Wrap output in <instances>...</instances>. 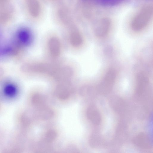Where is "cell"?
Listing matches in <instances>:
<instances>
[{"label": "cell", "instance_id": "6", "mask_svg": "<svg viewBox=\"0 0 153 153\" xmlns=\"http://www.w3.org/2000/svg\"><path fill=\"white\" fill-rule=\"evenodd\" d=\"M57 133L56 131L53 129L47 131L45 134V140L48 143L53 142L56 139Z\"/></svg>", "mask_w": 153, "mask_h": 153}, {"label": "cell", "instance_id": "8", "mask_svg": "<svg viewBox=\"0 0 153 153\" xmlns=\"http://www.w3.org/2000/svg\"><path fill=\"white\" fill-rule=\"evenodd\" d=\"M33 103L39 107L44 105V98L41 95L36 94L33 97Z\"/></svg>", "mask_w": 153, "mask_h": 153}, {"label": "cell", "instance_id": "9", "mask_svg": "<svg viewBox=\"0 0 153 153\" xmlns=\"http://www.w3.org/2000/svg\"><path fill=\"white\" fill-rule=\"evenodd\" d=\"M5 91L7 94L9 95H14L16 91V89L14 85L9 84L5 88Z\"/></svg>", "mask_w": 153, "mask_h": 153}, {"label": "cell", "instance_id": "5", "mask_svg": "<svg viewBox=\"0 0 153 153\" xmlns=\"http://www.w3.org/2000/svg\"><path fill=\"white\" fill-rule=\"evenodd\" d=\"M53 111L47 106L43 105L39 107L37 115L41 120H48L53 117Z\"/></svg>", "mask_w": 153, "mask_h": 153}, {"label": "cell", "instance_id": "1", "mask_svg": "<svg viewBox=\"0 0 153 153\" xmlns=\"http://www.w3.org/2000/svg\"><path fill=\"white\" fill-rule=\"evenodd\" d=\"M152 14V6L148 5L143 7L132 20L131 23L132 29L136 31L143 29L150 21Z\"/></svg>", "mask_w": 153, "mask_h": 153}, {"label": "cell", "instance_id": "4", "mask_svg": "<svg viewBox=\"0 0 153 153\" xmlns=\"http://www.w3.org/2000/svg\"><path fill=\"white\" fill-rule=\"evenodd\" d=\"M17 36L19 41L25 45L30 44L32 41L31 35L30 31L26 29L20 30L17 33Z\"/></svg>", "mask_w": 153, "mask_h": 153}, {"label": "cell", "instance_id": "2", "mask_svg": "<svg viewBox=\"0 0 153 153\" xmlns=\"http://www.w3.org/2000/svg\"><path fill=\"white\" fill-rule=\"evenodd\" d=\"M111 26L110 20L107 18H103L99 21L97 24L96 32L97 35H105L109 31Z\"/></svg>", "mask_w": 153, "mask_h": 153}, {"label": "cell", "instance_id": "7", "mask_svg": "<svg viewBox=\"0 0 153 153\" xmlns=\"http://www.w3.org/2000/svg\"><path fill=\"white\" fill-rule=\"evenodd\" d=\"M4 42L0 36V56L8 53L11 50V47Z\"/></svg>", "mask_w": 153, "mask_h": 153}, {"label": "cell", "instance_id": "3", "mask_svg": "<svg viewBox=\"0 0 153 153\" xmlns=\"http://www.w3.org/2000/svg\"><path fill=\"white\" fill-rule=\"evenodd\" d=\"M72 89L68 85H60L56 90V95L59 99L63 100L68 98L71 93Z\"/></svg>", "mask_w": 153, "mask_h": 153}]
</instances>
